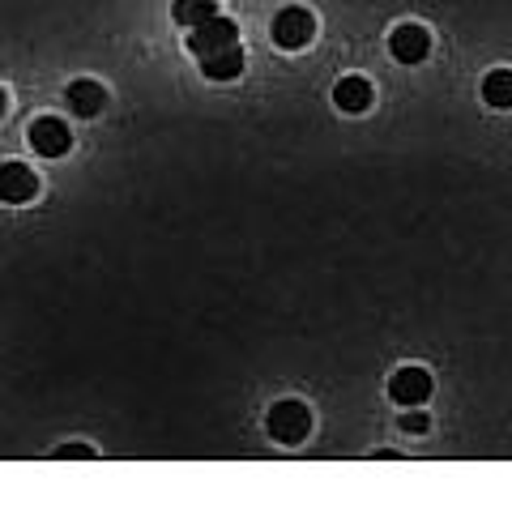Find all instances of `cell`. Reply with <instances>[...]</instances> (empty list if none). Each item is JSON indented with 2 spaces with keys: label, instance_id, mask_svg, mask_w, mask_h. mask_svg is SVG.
I'll use <instances>...</instances> for the list:
<instances>
[{
  "label": "cell",
  "instance_id": "6da1fadb",
  "mask_svg": "<svg viewBox=\"0 0 512 512\" xmlns=\"http://www.w3.org/2000/svg\"><path fill=\"white\" fill-rule=\"evenodd\" d=\"M269 35H274V43L282 47V52H299V47H308L312 35H316V18L303 5H291L282 9L274 26H269Z\"/></svg>",
  "mask_w": 512,
  "mask_h": 512
},
{
  "label": "cell",
  "instance_id": "7a4b0ae2",
  "mask_svg": "<svg viewBox=\"0 0 512 512\" xmlns=\"http://www.w3.org/2000/svg\"><path fill=\"white\" fill-rule=\"evenodd\" d=\"M308 431H312V410L303 402H278L269 410V436L278 444H299L308 440Z\"/></svg>",
  "mask_w": 512,
  "mask_h": 512
},
{
  "label": "cell",
  "instance_id": "3957f363",
  "mask_svg": "<svg viewBox=\"0 0 512 512\" xmlns=\"http://www.w3.org/2000/svg\"><path fill=\"white\" fill-rule=\"evenodd\" d=\"M26 141H30V150L43 154V158H64V154L73 150V133H69V124L56 120V116H39L35 124H30Z\"/></svg>",
  "mask_w": 512,
  "mask_h": 512
},
{
  "label": "cell",
  "instance_id": "277c9868",
  "mask_svg": "<svg viewBox=\"0 0 512 512\" xmlns=\"http://www.w3.org/2000/svg\"><path fill=\"white\" fill-rule=\"evenodd\" d=\"M239 39V30H235V22L231 18H210V22H201V26H192L188 30V52L192 56H210V52H222V47H231Z\"/></svg>",
  "mask_w": 512,
  "mask_h": 512
},
{
  "label": "cell",
  "instance_id": "5b68a950",
  "mask_svg": "<svg viewBox=\"0 0 512 512\" xmlns=\"http://www.w3.org/2000/svg\"><path fill=\"white\" fill-rule=\"evenodd\" d=\"M389 52L393 60H402V64H423L427 52H431V35H427V26L419 22H402L389 35Z\"/></svg>",
  "mask_w": 512,
  "mask_h": 512
},
{
  "label": "cell",
  "instance_id": "8992f818",
  "mask_svg": "<svg viewBox=\"0 0 512 512\" xmlns=\"http://www.w3.org/2000/svg\"><path fill=\"white\" fill-rule=\"evenodd\" d=\"M389 397L406 410L423 406L431 397V376L423 372V367H402V372H393V380H389Z\"/></svg>",
  "mask_w": 512,
  "mask_h": 512
},
{
  "label": "cell",
  "instance_id": "52a82bcc",
  "mask_svg": "<svg viewBox=\"0 0 512 512\" xmlns=\"http://www.w3.org/2000/svg\"><path fill=\"white\" fill-rule=\"evenodd\" d=\"M39 197V175L22 167V163H5L0 167V201L5 205H26Z\"/></svg>",
  "mask_w": 512,
  "mask_h": 512
},
{
  "label": "cell",
  "instance_id": "ba28073f",
  "mask_svg": "<svg viewBox=\"0 0 512 512\" xmlns=\"http://www.w3.org/2000/svg\"><path fill=\"white\" fill-rule=\"evenodd\" d=\"M333 107L346 111V116H359V111L372 107V82L367 77H342L338 86H333Z\"/></svg>",
  "mask_w": 512,
  "mask_h": 512
},
{
  "label": "cell",
  "instance_id": "9c48e42d",
  "mask_svg": "<svg viewBox=\"0 0 512 512\" xmlns=\"http://www.w3.org/2000/svg\"><path fill=\"white\" fill-rule=\"evenodd\" d=\"M69 107H73V116H82V120H94L99 111L107 107V90L99 86V82H90V77H82V82H73L69 86Z\"/></svg>",
  "mask_w": 512,
  "mask_h": 512
},
{
  "label": "cell",
  "instance_id": "30bf717a",
  "mask_svg": "<svg viewBox=\"0 0 512 512\" xmlns=\"http://www.w3.org/2000/svg\"><path fill=\"white\" fill-rule=\"evenodd\" d=\"M201 73L210 77V82H235V77L244 73V52H239V43L222 47V52L201 56Z\"/></svg>",
  "mask_w": 512,
  "mask_h": 512
},
{
  "label": "cell",
  "instance_id": "8fae6325",
  "mask_svg": "<svg viewBox=\"0 0 512 512\" xmlns=\"http://www.w3.org/2000/svg\"><path fill=\"white\" fill-rule=\"evenodd\" d=\"M171 18L180 22L184 30H192V26L218 18V0H175V5H171Z\"/></svg>",
  "mask_w": 512,
  "mask_h": 512
},
{
  "label": "cell",
  "instance_id": "7c38bea8",
  "mask_svg": "<svg viewBox=\"0 0 512 512\" xmlns=\"http://www.w3.org/2000/svg\"><path fill=\"white\" fill-rule=\"evenodd\" d=\"M483 99L495 111H508L512 107V69H495L483 77Z\"/></svg>",
  "mask_w": 512,
  "mask_h": 512
},
{
  "label": "cell",
  "instance_id": "4fadbf2b",
  "mask_svg": "<svg viewBox=\"0 0 512 512\" xmlns=\"http://www.w3.org/2000/svg\"><path fill=\"white\" fill-rule=\"evenodd\" d=\"M427 427H431V419H427V414H423L419 406H414V410H406V414H402V431H410V436H423Z\"/></svg>",
  "mask_w": 512,
  "mask_h": 512
},
{
  "label": "cell",
  "instance_id": "5bb4252c",
  "mask_svg": "<svg viewBox=\"0 0 512 512\" xmlns=\"http://www.w3.org/2000/svg\"><path fill=\"white\" fill-rule=\"evenodd\" d=\"M52 457H94V444H60L52 448Z\"/></svg>",
  "mask_w": 512,
  "mask_h": 512
},
{
  "label": "cell",
  "instance_id": "9a60e30c",
  "mask_svg": "<svg viewBox=\"0 0 512 512\" xmlns=\"http://www.w3.org/2000/svg\"><path fill=\"white\" fill-rule=\"evenodd\" d=\"M0 116H5V90H0Z\"/></svg>",
  "mask_w": 512,
  "mask_h": 512
}]
</instances>
